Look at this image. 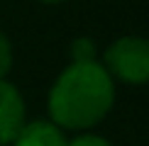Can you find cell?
I'll list each match as a JSON object with an SVG mask.
<instances>
[{
  "label": "cell",
  "instance_id": "277c9868",
  "mask_svg": "<svg viewBox=\"0 0 149 146\" xmlns=\"http://www.w3.org/2000/svg\"><path fill=\"white\" fill-rule=\"evenodd\" d=\"M12 146H69V141L54 122L37 119V122H24L22 132L15 136Z\"/></svg>",
  "mask_w": 149,
  "mask_h": 146
},
{
  "label": "cell",
  "instance_id": "8992f818",
  "mask_svg": "<svg viewBox=\"0 0 149 146\" xmlns=\"http://www.w3.org/2000/svg\"><path fill=\"white\" fill-rule=\"evenodd\" d=\"M10 68H12V46H10L8 36L0 32V81L10 73Z\"/></svg>",
  "mask_w": 149,
  "mask_h": 146
},
{
  "label": "cell",
  "instance_id": "6da1fadb",
  "mask_svg": "<svg viewBox=\"0 0 149 146\" xmlns=\"http://www.w3.org/2000/svg\"><path fill=\"white\" fill-rule=\"evenodd\" d=\"M115 85L100 63H71L49 93L52 122L64 129H91L110 112Z\"/></svg>",
  "mask_w": 149,
  "mask_h": 146
},
{
  "label": "cell",
  "instance_id": "5b68a950",
  "mask_svg": "<svg viewBox=\"0 0 149 146\" xmlns=\"http://www.w3.org/2000/svg\"><path fill=\"white\" fill-rule=\"evenodd\" d=\"M71 59L73 63H93L95 61V44L91 39H76L71 44Z\"/></svg>",
  "mask_w": 149,
  "mask_h": 146
},
{
  "label": "cell",
  "instance_id": "3957f363",
  "mask_svg": "<svg viewBox=\"0 0 149 146\" xmlns=\"http://www.w3.org/2000/svg\"><path fill=\"white\" fill-rule=\"evenodd\" d=\"M24 127V100L15 85L0 81V146L15 141Z\"/></svg>",
  "mask_w": 149,
  "mask_h": 146
},
{
  "label": "cell",
  "instance_id": "52a82bcc",
  "mask_svg": "<svg viewBox=\"0 0 149 146\" xmlns=\"http://www.w3.org/2000/svg\"><path fill=\"white\" fill-rule=\"evenodd\" d=\"M69 146H113V144L105 141V139H100V136H93V134H88V136H78V139H73Z\"/></svg>",
  "mask_w": 149,
  "mask_h": 146
},
{
  "label": "cell",
  "instance_id": "7a4b0ae2",
  "mask_svg": "<svg viewBox=\"0 0 149 146\" xmlns=\"http://www.w3.org/2000/svg\"><path fill=\"white\" fill-rule=\"evenodd\" d=\"M103 68L132 85L149 83V39H142V36L117 39L105 51Z\"/></svg>",
  "mask_w": 149,
  "mask_h": 146
},
{
  "label": "cell",
  "instance_id": "ba28073f",
  "mask_svg": "<svg viewBox=\"0 0 149 146\" xmlns=\"http://www.w3.org/2000/svg\"><path fill=\"white\" fill-rule=\"evenodd\" d=\"M44 3H61V0H44Z\"/></svg>",
  "mask_w": 149,
  "mask_h": 146
}]
</instances>
